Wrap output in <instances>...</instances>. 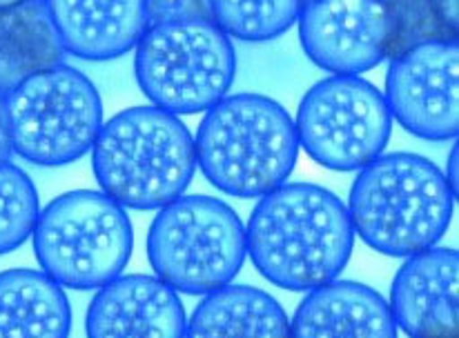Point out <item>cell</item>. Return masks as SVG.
Masks as SVG:
<instances>
[{
  "label": "cell",
  "mask_w": 459,
  "mask_h": 338,
  "mask_svg": "<svg viewBox=\"0 0 459 338\" xmlns=\"http://www.w3.org/2000/svg\"><path fill=\"white\" fill-rule=\"evenodd\" d=\"M355 245L339 196L312 182H283L261 196L246 227L252 265L273 285L310 292L334 281Z\"/></svg>",
  "instance_id": "6da1fadb"
},
{
  "label": "cell",
  "mask_w": 459,
  "mask_h": 338,
  "mask_svg": "<svg viewBox=\"0 0 459 338\" xmlns=\"http://www.w3.org/2000/svg\"><path fill=\"white\" fill-rule=\"evenodd\" d=\"M457 196L444 172L411 152L382 154L359 169L348 199L352 232L375 252L411 258L437 248Z\"/></svg>",
  "instance_id": "7a4b0ae2"
},
{
  "label": "cell",
  "mask_w": 459,
  "mask_h": 338,
  "mask_svg": "<svg viewBox=\"0 0 459 338\" xmlns=\"http://www.w3.org/2000/svg\"><path fill=\"white\" fill-rule=\"evenodd\" d=\"M91 169L103 194L123 209H160L195 178V136L181 118L154 105L123 109L100 127Z\"/></svg>",
  "instance_id": "3957f363"
},
{
  "label": "cell",
  "mask_w": 459,
  "mask_h": 338,
  "mask_svg": "<svg viewBox=\"0 0 459 338\" xmlns=\"http://www.w3.org/2000/svg\"><path fill=\"white\" fill-rule=\"evenodd\" d=\"M196 165L223 194L261 199L288 181L299 156L295 121L261 94L223 96L195 136Z\"/></svg>",
  "instance_id": "277c9868"
},
{
  "label": "cell",
  "mask_w": 459,
  "mask_h": 338,
  "mask_svg": "<svg viewBox=\"0 0 459 338\" xmlns=\"http://www.w3.org/2000/svg\"><path fill=\"white\" fill-rule=\"evenodd\" d=\"M31 236L40 272L72 290H99L121 276L134 248L127 212L96 190L54 199L40 209Z\"/></svg>",
  "instance_id": "5b68a950"
},
{
  "label": "cell",
  "mask_w": 459,
  "mask_h": 338,
  "mask_svg": "<svg viewBox=\"0 0 459 338\" xmlns=\"http://www.w3.org/2000/svg\"><path fill=\"white\" fill-rule=\"evenodd\" d=\"M246 256V225L212 196H178L159 209L148 232L156 278L181 294L205 296L230 285Z\"/></svg>",
  "instance_id": "8992f818"
},
{
  "label": "cell",
  "mask_w": 459,
  "mask_h": 338,
  "mask_svg": "<svg viewBox=\"0 0 459 338\" xmlns=\"http://www.w3.org/2000/svg\"><path fill=\"white\" fill-rule=\"evenodd\" d=\"M134 52L141 91L174 116L208 112L228 94L237 74L232 38L212 21L150 25Z\"/></svg>",
  "instance_id": "52a82bcc"
},
{
  "label": "cell",
  "mask_w": 459,
  "mask_h": 338,
  "mask_svg": "<svg viewBox=\"0 0 459 338\" xmlns=\"http://www.w3.org/2000/svg\"><path fill=\"white\" fill-rule=\"evenodd\" d=\"M4 112L13 154L40 167L85 156L103 127L99 89L70 65L22 80L4 96Z\"/></svg>",
  "instance_id": "ba28073f"
},
{
  "label": "cell",
  "mask_w": 459,
  "mask_h": 338,
  "mask_svg": "<svg viewBox=\"0 0 459 338\" xmlns=\"http://www.w3.org/2000/svg\"><path fill=\"white\" fill-rule=\"evenodd\" d=\"M299 148L334 172H359L384 154L393 116L384 94L361 76H330L306 91L297 109Z\"/></svg>",
  "instance_id": "9c48e42d"
},
{
  "label": "cell",
  "mask_w": 459,
  "mask_h": 338,
  "mask_svg": "<svg viewBox=\"0 0 459 338\" xmlns=\"http://www.w3.org/2000/svg\"><path fill=\"white\" fill-rule=\"evenodd\" d=\"M390 116L424 140H455L459 134V45L430 40L390 58L385 74Z\"/></svg>",
  "instance_id": "30bf717a"
},
{
  "label": "cell",
  "mask_w": 459,
  "mask_h": 338,
  "mask_svg": "<svg viewBox=\"0 0 459 338\" xmlns=\"http://www.w3.org/2000/svg\"><path fill=\"white\" fill-rule=\"evenodd\" d=\"M297 22L306 56L333 76H359L388 58L393 25L384 0H306Z\"/></svg>",
  "instance_id": "8fae6325"
},
{
  "label": "cell",
  "mask_w": 459,
  "mask_h": 338,
  "mask_svg": "<svg viewBox=\"0 0 459 338\" xmlns=\"http://www.w3.org/2000/svg\"><path fill=\"white\" fill-rule=\"evenodd\" d=\"M457 299V249L430 248L394 274L388 308L408 338H459Z\"/></svg>",
  "instance_id": "7c38bea8"
},
{
  "label": "cell",
  "mask_w": 459,
  "mask_h": 338,
  "mask_svg": "<svg viewBox=\"0 0 459 338\" xmlns=\"http://www.w3.org/2000/svg\"><path fill=\"white\" fill-rule=\"evenodd\" d=\"M178 292L156 276L127 274L99 287L87 308V338H186Z\"/></svg>",
  "instance_id": "4fadbf2b"
},
{
  "label": "cell",
  "mask_w": 459,
  "mask_h": 338,
  "mask_svg": "<svg viewBox=\"0 0 459 338\" xmlns=\"http://www.w3.org/2000/svg\"><path fill=\"white\" fill-rule=\"evenodd\" d=\"M65 54L112 61L136 47L150 27L145 0H43Z\"/></svg>",
  "instance_id": "5bb4252c"
},
{
  "label": "cell",
  "mask_w": 459,
  "mask_h": 338,
  "mask_svg": "<svg viewBox=\"0 0 459 338\" xmlns=\"http://www.w3.org/2000/svg\"><path fill=\"white\" fill-rule=\"evenodd\" d=\"M290 338H397V323L373 287L334 278L307 292L290 321Z\"/></svg>",
  "instance_id": "9a60e30c"
},
{
  "label": "cell",
  "mask_w": 459,
  "mask_h": 338,
  "mask_svg": "<svg viewBox=\"0 0 459 338\" xmlns=\"http://www.w3.org/2000/svg\"><path fill=\"white\" fill-rule=\"evenodd\" d=\"M72 305L63 287L39 269L0 272V338H67Z\"/></svg>",
  "instance_id": "2e32d148"
},
{
  "label": "cell",
  "mask_w": 459,
  "mask_h": 338,
  "mask_svg": "<svg viewBox=\"0 0 459 338\" xmlns=\"http://www.w3.org/2000/svg\"><path fill=\"white\" fill-rule=\"evenodd\" d=\"M186 338H290V321L268 292L230 283L196 305Z\"/></svg>",
  "instance_id": "e0dca14e"
},
{
  "label": "cell",
  "mask_w": 459,
  "mask_h": 338,
  "mask_svg": "<svg viewBox=\"0 0 459 338\" xmlns=\"http://www.w3.org/2000/svg\"><path fill=\"white\" fill-rule=\"evenodd\" d=\"M63 58L65 49L43 0L0 9V96L40 72L63 65Z\"/></svg>",
  "instance_id": "ac0fdd59"
},
{
  "label": "cell",
  "mask_w": 459,
  "mask_h": 338,
  "mask_svg": "<svg viewBox=\"0 0 459 338\" xmlns=\"http://www.w3.org/2000/svg\"><path fill=\"white\" fill-rule=\"evenodd\" d=\"M210 7L212 22L230 38L261 43L295 25L301 0H210Z\"/></svg>",
  "instance_id": "d6986e66"
},
{
  "label": "cell",
  "mask_w": 459,
  "mask_h": 338,
  "mask_svg": "<svg viewBox=\"0 0 459 338\" xmlns=\"http://www.w3.org/2000/svg\"><path fill=\"white\" fill-rule=\"evenodd\" d=\"M40 214L34 181L13 163H0V254L21 248Z\"/></svg>",
  "instance_id": "ffe728a7"
},
{
  "label": "cell",
  "mask_w": 459,
  "mask_h": 338,
  "mask_svg": "<svg viewBox=\"0 0 459 338\" xmlns=\"http://www.w3.org/2000/svg\"><path fill=\"white\" fill-rule=\"evenodd\" d=\"M390 13L393 38L388 58L430 40H457L439 18L435 0H384Z\"/></svg>",
  "instance_id": "44dd1931"
},
{
  "label": "cell",
  "mask_w": 459,
  "mask_h": 338,
  "mask_svg": "<svg viewBox=\"0 0 459 338\" xmlns=\"http://www.w3.org/2000/svg\"><path fill=\"white\" fill-rule=\"evenodd\" d=\"M150 25L181 21H212L210 0H145Z\"/></svg>",
  "instance_id": "7402d4cb"
},
{
  "label": "cell",
  "mask_w": 459,
  "mask_h": 338,
  "mask_svg": "<svg viewBox=\"0 0 459 338\" xmlns=\"http://www.w3.org/2000/svg\"><path fill=\"white\" fill-rule=\"evenodd\" d=\"M435 7H437L439 18H442L444 25L451 30V34L457 36L459 30V0H435Z\"/></svg>",
  "instance_id": "603a6c76"
},
{
  "label": "cell",
  "mask_w": 459,
  "mask_h": 338,
  "mask_svg": "<svg viewBox=\"0 0 459 338\" xmlns=\"http://www.w3.org/2000/svg\"><path fill=\"white\" fill-rule=\"evenodd\" d=\"M12 139H9L7 112H4V96H0V163H7L12 158Z\"/></svg>",
  "instance_id": "cb8c5ba5"
},
{
  "label": "cell",
  "mask_w": 459,
  "mask_h": 338,
  "mask_svg": "<svg viewBox=\"0 0 459 338\" xmlns=\"http://www.w3.org/2000/svg\"><path fill=\"white\" fill-rule=\"evenodd\" d=\"M457 161H459V148L457 143L453 145L451 154H448V165H446V181H448V187L453 190V194L457 196V190H459V181H457Z\"/></svg>",
  "instance_id": "d4e9b609"
},
{
  "label": "cell",
  "mask_w": 459,
  "mask_h": 338,
  "mask_svg": "<svg viewBox=\"0 0 459 338\" xmlns=\"http://www.w3.org/2000/svg\"><path fill=\"white\" fill-rule=\"evenodd\" d=\"M27 3V0H0V9H9V7H16V4Z\"/></svg>",
  "instance_id": "484cf974"
},
{
  "label": "cell",
  "mask_w": 459,
  "mask_h": 338,
  "mask_svg": "<svg viewBox=\"0 0 459 338\" xmlns=\"http://www.w3.org/2000/svg\"><path fill=\"white\" fill-rule=\"evenodd\" d=\"M306 3V0H301V4H304Z\"/></svg>",
  "instance_id": "4316f807"
}]
</instances>
